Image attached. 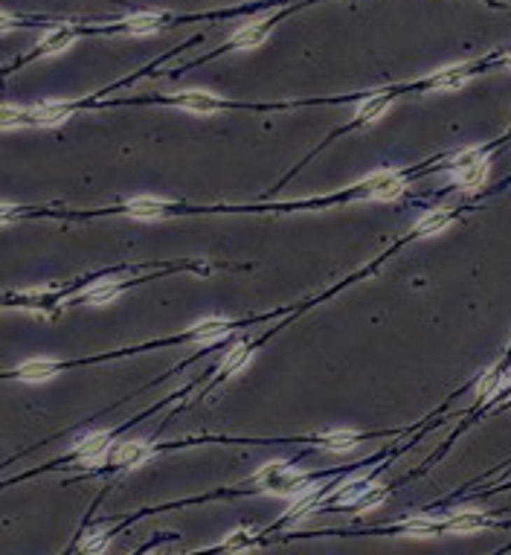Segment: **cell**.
Instances as JSON below:
<instances>
[{"mask_svg": "<svg viewBox=\"0 0 511 555\" xmlns=\"http://www.w3.org/2000/svg\"><path fill=\"white\" fill-rule=\"evenodd\" d=\"M253 541H255V535H253L250 529H239V532H232L230 538H227L224 549H230V552H232V549H247Z\"/></svg>", "mask_w": 511, "mask_h": 555, "instance_id": "24", "label": "cell"}, {"mask_svg": "<svg viewBox=\"0 0 511 555\" xmlns=\"http://www.w3.org/2000/svg\"><path fill=\"white\" fill-rule=\"evenodd\" d=\"M447 224H450V212L436 210V212H427L421 221L416 224V233H419V235H436V233H442Z\"/></svg>", "mask_w": 511, "mask_h": 555, "instance_id": "15", "label": "cell"}, {"mask_svg": "<svg viewBox=\"0 0 511 555\" xmlns=\"http://www.w3.org/2000/svg\"><path fill=\"white\" fill-rule=\"evenodd\" d=\"M70 44H73V29L58 27V29H52V32H47V35H44V41H41V53H44V55H55V53L67 50Z\"/></svg>", "mask_w": 511, "mask_h": 555, "instance_id": "13", "label": "cell"}, {"mask_svg": "<svg viewBox=\"0 0 511 555\" xmlns=\"http://www.w3.org/2000/svg\"><path fill=\"white\" fill-rule=\"evenodd\" d=\"M508 67H511V55H508Z\"/></svg>", "mask_w": 511, "mask_h": 555, "instance_id": "29", "label": "cell"}, {"mask_svg": "<svg viewBox=\"0 0 511 555\" xmlns=\"http://www.w3.org/2000/svg\"><path fill=\"white\" fill-rule=\"evenodd\" d=\"M116 296H120V285H116V282H102V285H96V288L88 291V300L93 306H105V303L116 300Z\"/></svg>", "mask_w": 511, "mask_h": 555, "instance_id": "20", "label": "cell"}, {"mask_svg": "<svg viewBox=\"0 0 511 555\" xmlns=\"http://www.w3.org/2000/svg\"><path fill=\"white\" fill-rule=\"evenodd\" d=\"M29 123V114L27 111H18L12 105L4 108V128H18V125H27Z\"/></svg>", "mask_w": 511, "mask_h": 555, "instance_id": "25", "label": "cell"}, {"mask_svg": "<svg viewBox=\"0 0 511 555\" xmlns=\"http://www.w3.org/2000/svg\"><path fill=\"white\" fill-rule=\"evenodd\" d=\"M125 212L131 218H163L166 207L160 201H154V198H134V201L125 204Z\"/></svg>", "mask_w": 511, "mask_h": 555, "instance_id": "9", "label": "cell"}, {"mask_svg": "<svg viewBox=\"0 0 511 555\" xmlns=\"http://www.w3.org/2000/svg\"><path fill=\"white\" fill-rule=\"evenodd\" d=\"M108 445H111V436L108 433H93V436H88L82 445H78V460H82L85 465H96V463L105 457Z\"/></svg>", "mask_w": 511, "mask_h": 555, "instance_id": "5", "label": "cell"}, {"mask_svg": "<svg viewBox=\"0 0 511 555\" xmlns=\"http://www.w3.org/2000/svg\"><path fill=\"white\" fill-rule=\"evenodd\" d=\"M108 547V535L105 532H90V538L82 544L85 552H102Z\"/></svg>", "mask_w": 511, "mask_h": 555, "instance_id": "28", "label": "cell"}, {"mask_svg": "<svg viewBox=\"0 0 511 555\" xmlns=\"http://www.w3.org/2000/svg\"><path fill=\"white\" fill-rule=\"evenodd\" d=\"M125 29L131 35H151V32L160 29V18L157 15H134L125 21Z\"/></svg>", "mask_w": 511, "mask_h": 555, "instance_id": "17", "label": "cell"}, {"mask_svg": "<svg viewBox=\"0 0 511 555\" xmlns=\"http://www.w3.org/2000/svg\"><path fill=\"white\" fill-rule=\"evenodd\" d=\"M181 108L186 111H195V114H215L221 108V99L212 96V93H204V90H189V93H178L174 99Z\"/></svg>", "mask_w": 511, "mask_h": 555, "instance_id": "4", "label": "cell"}, {"mask_svg": "<svg viewBox=\"0 0 511 555\" xmlns=\"http://www.w3.org/2000/svg\"><path fill=\"white\" fill-rule=\"evenodd\" d=\"M323 445H326L328 451H334V453H343V451H351V448H355L358 439H355V433L337 430V433H326V436H323Z\"/></svg>", "mask_w": 511, "mask_h": 555, "instance_id": "18", "label": "cell"}, {"mask_svg": "<svg viewBox=\"0 0 511 555\" xmlns=\"http://www.w3.org/2000/svg\"><path fill=\"white\" fill-rule=\"evenodd\" d=\"M230 331V323L227 320H204V323H198L192 329V341H201V343H209V341H218V338H224V334Z\"/></svg>", "mask_w": 511, "mask_h": 555, "instance_id": "11", "label": "cell"}, {"mask_svg": "<svg viewBox=\"0 0 511 555\" xmlns=\"http://www.w3.org/2000/svg\"><path fill=\"white\" fill-rule=\"evenodd\" d=\"M317 498H320V488H302L300 491V498L293 500V506H290V518L297 521V518H302V514H308L311 509H314V503H317Z\"/></svg>", "mask_w": 511, "mask_h": 555, "instance_id": "19", "label": "cell"}, {"mask_svg": "<svg viewBox=\"0 0 511 555\" xmlns=\"http://www.w3.org/2000/svg\"><path fill=\"white\" fill-rule=\"evenodd\" d=\"M52 375H55V364L50 361H29L24 366H18V378L24 381H47Z\"/></svg>", "mask_w": 511, "mask_h": 555, "instance_id": "14", "label": "cell"}, {"mask_svg": "<svg viewBox=\"0 0 511 555\" xmlns=\"http://www.w3.org/2000/svg\"><path fill=\"white\" fill-rule=\"evenodd\" d=\"M148 457V445L146 442H125L113 451V463L122 465V468H134V465H143V460Z\"/></svg>", "mask_w": 511, "mask_h": 555, "instance_id": "6", "label": "cell"}, {"mask_svg": "<svg viewBox=\"0 0 511 555\" xmlns=\"http://www.w3.org/2000/svg\"><path fill=\"white\" fill-rule=\"evenodd\" d=\"M250 358V346L247 343H239L235 349H230V355L224 358V372H239Z\"/></svg>", "mask_w": 511, "mask_h": 555, "instance_id": "22", "label": "cell"}, {"mask_svg": "<svg viewBox=\"0 0 511 555\" xmlns=\"http://www.w3.org/2000/svg\"><path fill=\"white\" fill-rule=\"evenodd\" d=\"M454 174L456 181L465 186V189H479L485 184V174H488V160L479 154V151H462L456 160H454Z\"/></svg>", "mask_w": 511, "mask_h": 555, "instance_id": "2", "label": "cell"}, {"mask_svg": "<svg viewBox=\"0 0 511 555\" xmlns=\"http://www.w3.org/2000/svg\"><path fill=\"white\" fill-rule=\"evenodd\" d=\"M442 526L447 532H477V529L488 526V518H485V514H479V512H459L450 521H444Z\"/></svg>", "mask_w": 511, "mask_h": 555, "instance_id": "8", "label": "cell"}, {"mask_svg": "<svg viewBox=\"0 0 511 555\" xmlns=\"http://www.w3.org/2000/svg\"><path fill=\"white\" fill-rule=\"evenodd\" d=\"M255 483L265 486L270 494H300L302 488H308L302 474H293V471H288L279 463H273L265 471L255 474Z\"/></svg>", "mask_w": 511, "mask_h": 555, "instance_id": "1", "label": "cell"}, {"mask_svg": "<svg viewBox=\"0 0 511 555\" xmlns=\"http://www.w3.org/2000/svg\"><path fill=\"white\" fill-rule=\"evenodd\" d=\"M401 532L404 535H412V538H430V535L436 532V523L427 521V518H412V521H407L401 526Z\"/></svg>", "mask_w": 511, "mask_h": 555, "instance_id": "21", "label": "cell"}, {"mask_svg": "<svg viewBox=\"0 0 511 555\" xmlns=\"http://www.w3.org/2000/svg\"><path fill=\"white\" fill-rule=\"evenodd\" d=\"M64 116H70V105H41V108L29 111V123H35V125H55V123H62Z\"/></svg>", "mask_w": 511, "mask_h": 555, "instance_id": "12", "label": "cell"}, {"mask_svg": "<svg viewBox=\"0 0 511 555\" xmlns=\"http://www.w3.org/2000/svg\"><path fill=\"white\" fill-rule=\"evenodd\" d=\"M468 82V67L465 64H456V67H447V70H439L433 78H430V85L433 88H444V90H454V88H462Z\"/></svg>", "mask_w": 511, "mask_h": 555, "instance_id": "10", "label": "cell"}, {"mask_svg": "<svg viewBox=\"0 0 511 555\" xmlns=\"http://www.w3.org/2000/svg\"><path fill=\"white\" fill-rule=\"evenodd\" d=\"M497 387H500V372L491 369V372L482 375V381H479V395H482V399H488V395L497 392Z\"/></svg>", "mask_w": 511, "mask_h": 555, "instance_id": "26", "label": "cell"}, {"mask_svg": "<svg viewBox=\"0 0 511 555\" xmlns=\"http://www.w3.org/2000/svg\"><path fill=\"white\" fill-rule=\"evenodd\" d=\"M384 500H386V488H381V486H369V488L360 494L358 509H360V512H366V509H375V506H381Z\"/></svg>", "mask_w": 511, "mask_h": 555, "instance_id": "23", "label": "cell"}, {"mask_svg": "<svg viewBox=\"0 0 511 555\" xmlns=\"http://www.w3.org/2000/svg\"><path fill=\"white\" fill-rule=\"evenodd\" d=\"M267 29H270V21H259V24H250V27H244V29H239V32L232 35V44L239 47V50H250V47H259V44L265 41Z\"/></svg>", "mask_w": 511, "mask_h": 555, "instance_id": "7", "label": "cell"}, {"mask_svg": "<svg viewBox=\"0 0 511 555\" xmlns=\"http://www.w3.org/2000/svg\"><path fill=\"white\" fill-rule=\"evenodd\" d=\"M363 189L369 198H375V201H392V198H398L404 192V184L398 174L378 172V174H372L369 181H363Z\"/></svg>", "mask_w": 511, "mask_h": 555, "instance_id": "3", "label": "cell"}, {"mask_svg": "<svg viewBox=\"0 0 511 555\" xmlns=\"http://www.w3.org/2000/svg\"><path fill=\"white\" fill-rule=\"evenodd\" d=\"M366 488H369V486H366L363 480H358V483H351V486H346V491L340 494V498H337V500H340V503H358V500H360V494H363Z\"/></svg>", "mask_w": 511, "mask_h": 555, "instance_id": "27", "label": "cell"}, {"mask_svg": "<svg viewBox=\"0 0 511 555\" xmlns=\"http://www.w3.org/2000/svg\"><path fill=\"white\" fill-rule=\"evenodd\" d=\"M386 108H389V96H386V93H378V96L366 99V102L358 108V120H360V123H375Z\"/></svg>", "mask_w": 511, "mask_h": 555, "instance_id": "16", "label": "cell"}]
</instances>
